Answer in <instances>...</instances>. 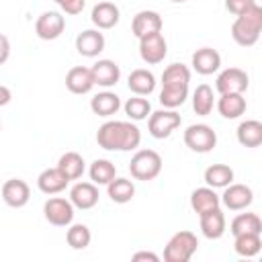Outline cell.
Here are the masks:
<instances>
[{
  "instance_id": "6da1fadb",
  "label": "cell",
  "mask_w": 262,
  "mask_h": 262,
  "mask_svg": "<svg viewBox=\"0 0 262 262\" xmlns=\"http://www.w3.org/2000/svg\"><path fill=\"white\" fill-rule=\"evenodd\" d=\"M96 143L108 151H131L141 143V131L131 121H106L96 131Z\"/></svg>"
},
{
  "instance_id": "7a4b0ae2",
  "label": "cell",
  "mask_w": 262,
  "mask_h": 262,
  "mask_svg": "<svg viewBox=\"0 0 262 262\" xmlns=\"http://www.w3.org/2000/svg\"><path fill=\"white\" fill-rule=\"evenodd\" d=\"M262 31V6L256 2L250 8H246L231 25V37L242 47H252L260 39Z\"/></svg>"
},
{
  "instance_id": "3957f363",
  "label": "cell",
  "mask_w": 262,
  "mask_h": 262,
  "mask_svg": "<svg viewBox=\"0 0 262 262\" xmlns=\"http://www.w3.org/2000/svg\"><path fill=\"white\" fill-rule=\"evenodd\" d=\"M196 248H199V239L192 231L188 229L176 231L164 248V260L166 262H188L192 254L196 252Z\"/></svg>"
},
{
  "instance_id": "277c9868",
  "label": "cell",
  "mask_w": 262,
  "mask_h": 262,
  "mask_svg": "<svg viewBox=\"0 0 262 262\" xmlns=\"http://www.w3.org/2000/svg\"><path fill=\"white\" fill-rule=\"evenodd\" d=\"M129 172L135 180H154L162 172V156L156 149H139L129 162Z\"/></svg>"
},
{
  "instance_id": "5b68a950",
  "label": "cell",
  "mask_w": 262,
  "mask_h": 262,
  "mask_svg": "<svg viewBox=\"0 0 262 262\" xmlns=\"http://www.w3.org/2000/svg\"><path fill=\"white\" fill-rule=\"evenodd\" d=\"M180 115L174 108H162L156 113H149L147 117V131L154 139H166L180 127Z\"/></svg>"
},
{
  "instance_id": "8992f818",
  "label": "cell",
  "mask_w": 262,
  "mask_h": 262,
  "mask_svg": "<svg viewBox=\"0 0 262 262\" xmlns=\"http://www.w3.org/2000/svg\"><path fill=\"white\" fill-rule=\"evenodd\" d=\"M184 143L190 151L196 154H209L215 145H217V133L213 131V127L205 125V123H196L186 127L184 131Z\"/></svg>"
},
{
  "instance_id": "52a82bcc",
  "label": "cell",
  "mask_w": 262,
  "mask_h": 262,
  "mask_svg": "<svg viewBox=\"0 0 262 262\" xmlns=\"http://www.w3.org/2000/svg\"><path fill=\"white\" fill-rule=\"evenodd\" d=\"M45 219L55 227H68L74 221V205L70 199L63 196H51L43 205Z\"/></svg>"
},
{
  "instance_id": "ba28073f",
  "label": "cell",
  "mask_w": 262,
  "mask_h": 262,
  "mask_svg": "<svg viewBox=\"0 0 262 262\" xmlns=\"http://www.w3.org/2000/svg\"><path fill=\"white\" fill-rule=\"evenodd\" d=\"M139 55L149 66H156V63L164 61V57L168 55V43H166L162 31L149 33V35L139 39Z\"/></svg>"
},
{
  "instance_id": "9c48e42d",
  "label": "cell",
  "mask_w": 262,
  "mask_h": 262,
  "mask_svg": "<svg viewBox=\"0 0 262 262\" xmlns=\"http://www.w3.org/2000/svg\"><path fill=\"white\" fill-rule=\"evenodd\" d=\"M66 29V18L61 12L57 10H47V12H41L37 23H35V33L39 39L43 41H53L57 39Z\"/></svg>"
},
{
  "instance_id": "30bf717a",
  "label": "cell",
  "mask_w": 262,
  "mask_h": 262,
  "mask_svg": "<svg viewBox=\"0 0 262 262\" xmlns=\"http://www.w3.org/2000/svg\"><path fill=\"white\" fill-rule=\"evenodd\" d=\"M248 86H250V78L239 68H227L215 80V88H217L219 94H227V92L244 94L248 90Z\"/></svg>"
},
{
  "instance_id": "8fae6325",
  "label": "cell",
  "mask_w": 262,
  "mask_h": 262,
  "mask_svg": "<svg viewBox=\"0 0 262 262\" xmlns=\"http://www.w3.org/2000/svg\"><path fill=\"white\" fill-rule=\"evenodd\" d=\"M0 194H2V201H4L8 207L20 209V207H25V205L29 203V199H31V188H29V184H27L25 180H20V178H10V180H6V182L2 184Z\"/></svg>"
},
{
  "instance_id": "7c38bea8",
  "label": "cell",
  "mask_w": 262,
  "mask_h": 262,
  "mask_svg": "<svg viewBox=\"0 0 262 262\" xmlns=\"http://www.w3.org/2000/svg\"><path fill=\"white\" fill-rule=\"evenodd\" d=\"M219 199H221V203H223L229 211H242V209H246V207L252 205L254 192H252V188L246 186V184H233V182H231V184L225 186V190H223V194H221Z\"/></svg>"
},
{
  "instance_id": "4fadbf2b",
  "label": "cell",
  "mask_w": 262,
  "mask_h": 262,
  "mask_svg": "<svg viewBox=\"0 0 262 262\" xmlns=\"http://www.w3.org/2000/svg\"><path fill=\"white\" fill-rule=\"evenodd\" d=\"M162 27H164V20H162L160 12H156V10H139L131 20V31L137 39H141L149 33H158V31H162Z\"/></svg>"
},
{
  "instance_id": "5bb4252c",
  "label": "cell",
  "mask_w": 262,
  "mask_h": 262,
  "mask_svg": "<svg viewBox=\"0 0 262 262\" xmlns=\"http://www.w3.org/2000/svg\"><path fill=\"white\" fill-rule=\"evenodd\" d=\"M106 41L100 29H86L76 37V49L84 57H96L104 49Z\"/></svg>"
},
{
  "instance_id": "9a60e30c",
  "label": "cell",
  "mask_w": 262,
  "mask_h": 262,
  "mask_svg": "<svg viewBox=\"0 0 262 262\" xmlns=\"http://www.w3.org/2000/svg\"><path fill=\"white\" fill-rule=\"evenodd\" d=\"M221 68V55L213 47H201L192 53V70L201 76H211Z\"/></svg>"
},
{
  "instance_id": "2e32d148",
  "label": "cell",
  "mask_w": 262,
  "mask_h": 262,
  "mask_svg": "<svg viewBox=\"0 0 262 262\" xmlns=\"http://www.w3.org/2000/svg\"><path fill=\"white\" fill-rule=\"evenodd\" d=\"M90 72H92L94 86H102V88L115 86L119 82V78H121V70L113 59H98L90 68Z\"/></svg>"
},
{
  "instance_id": "e0dca14e",
  "label": "cell",
  "mask_w": 262,
  "mask_h": 262,
  "mask_svg": "<svg viewBox=\"0 0 262 262\" xmlns=\"http://www.w3.org/2000/svg\"><path fill=\"white\" fill-rule=\"evenodd\" d=\"M98 188L94 182H76L70 190V201L76 209H92L98 203Z\"/></svg>"
},
{
  "instance_id": "ac0fdd59",
  "label": "cell",
  "mask_w": 262,
  "mask_h": 262,
  "mask_svg": "<svg viewBox=\"0 0 262 262\" xmlns=\"http://www.w3.org/2000/svg\"><path fill=\"white\" fill-rule=\"evenodd\" d=\"M94 27H98L100 31H106V29H113L119 25V18H121V12H119V6L113 4V2H98L94 8H92V14H90Z\"/></svg>"
},
{
  "instance_id": "d6986e66",
  "label": "cell",
  "mask_w": 262,
  "mask_h": 262,
  "mask_svg": "<svg viewBox=\"0 0 262 262\" xmlns=\"http://www.w3.org/2000/svg\"><path fill=\"white\" fill-rule=\"evenodd\" d=\"M66 88L72 94H88L94 88V80H92L90 68H84V66L72 68L66 74Z\"/></svg>"
},
{
  "instance_id": "ffe728a7",
  "label": "cell",
  "mask_w": 262,
  "mask_h": 262,
  "mask_svg": "<svg viewBox=\"0 0 262 262\" xmlns=\"http://www.w3.org/2000/svg\"><path fill=\"white\" fill-rule=\"evenodd\" d=\"M199 219H201V231H203V235L207 239H219L225 233L227 223H225V215H223V211L219 207L199 215Z\"/></svg>"
},
{
  "instance_id": "44dd1931",
  "label": "cell",
  "mask_w": 262,
  "mask_h": 262,
  "mask_svg": "<svg viewBox=\"0 0 262 262\" xmlns=\"http://www.w3.org/2000/svg\"><path fill=\"white\" fill-rule=\"evenodd\" d=\"M70 184V180L61 174V170L55 168H45L39 176H37V186L41 192L45 194H57L61 190H66V186Z\"/></svg>"
},
{
  "instance_id": "7402d4cb",
  "label": "cell",
  "mask_w": 262,
  "mask_h": 262,
  "mask_svg": "<svg viewBox=\"0 0 262 262\" xmlns=\"http://www.w3.org/2000/svg\"><path fill=\"white\" fill-rule=\"evenodd\" d=\"M246 108H248V102H246L244 94H237V92L221 94L217 100V111L223 119H237L246 113Z\"/></svg>"
},
{
  "instance_id": "603a6c76",
  "label": "cell",
  "mask_w": 262,
  "mask_h": 262,
  "mask_svg": "<svg viewBox=\"0 0 262 262\" xmlns=\"http://www.w3.org/2000/svg\"><path fill=\"white\" fill-rule=\"evenodd\" d=\"M127 86L137 96H149L156 90V76L145 68H137V70H133L129 74Z\"/></svg>"
},
{
  "instance_id": "cb8c5ba5",
  "label": "cell",
  "mask_w": 262,
  "mask_h": 262,
  "mask_svg": "<svg viewBox=\"0 0 262 262\" xmlns=\"http://www.w3.org/2000/svg\"><path fill=\"white\" fill-rule=\"evenodd\" d=\"M219 205H221V199L215 192V188H211V186L194 188L192 194H190V207L196 215H203V213H207V211H211Z\"/></svg>"
},
{
  "instance_id": "d4e9b609",
  "label": "cell",
  "mask_w": 262,
  "mask_h": 262,
  "mask_svg": "<svg viewBox=\"0 0 262 262\" xmlns=\"http://www.w3.org/2000/svg\"><path fill=\"white\" fill-rule=\"evenodd\" d=\"M90 108H92V113L98 115V117H111V115H115V113L121 108V98H119L115 92L104 90V92H98V94L92 96Z\"/></svg>"
},
{
  "instance_id": "484cf974",
  "label": "cell",
  "mask_w": 262,
  "mask_h": 262,
  "mask_svg": "<svg viewBox=\"0 0 262 262\" xmlns=\"http://www.w3.org/2000/svg\"><path fill=\"white\" fill-rule=\"evenodd\" d=\"M237 141L244 147H258L262 143V123L256 119H246L237 125Z\"/></svg>"
},
{
  "instance_id": "4316f807",
  "label": "cell",
  "mask_w": 262,
  "mask_h": 262,
  "mask_svg": "<svg viewBox=\"0 0 262 262\" xmlns=\"http://www.w3.org/2000/svg\"><path fill=\"white\" fill-rule=\"evenodd\" d=\"M57 168L61 170V174L68 178V180H78L82 178L86 166H84V158L78 154V151H66L59 162H57Z\"/></svg>"
},
{
  "instance_id": "83f0119b",
  "label": "cell",
  "mask_w": 262,
  "mask_h": 262,
  "mask_svg": "<svg viewBox=\"0 0 262 262\" xmlns=\"http://www.w3.org/2000/svg\"><path fill=\"white\" fill-rule=\"evenodd\" d=\"M106 192L111 196L113 203H119V205H125L129 203L133 196H135V184L129 180V178H113L108 184H106Z\"/></svg>"
},
{
  "instance_id": "f1b7e54d",
  "label": "cell",
  "mask_w": 262,
  "mask_h": 262,
  "mask_svg": "<svg viewBox=\"0 0 262 262\" xmlns=\"http://www.w3.org/2000/svg\"><path fill=\"white\" fill-rule=\"evenodd\" d=\"M229 231L233 233V237L242 233H262V219L256 213H239L231 219Z\"/></svg>"
},
{
  "instance_id": "f546056e",
  "label": "cell",
  "mask_w": 262,
  "mask_h": 262,
  "mask_svg": "<svg viewBox=\"0 0 262 262\" xmlns=\"http://www.w3.org/2000/svg\"><path fill=\"white\" fill-rule=\"evenodd\" d=\"M213 106H215L213 88L209 84H199L192 92V111L201 117H207V115H211Z\"/></svg>"
},
{
  "instance_id": "4dcf8cb0",
  "label": "cell",
  "mask_w": 262,
  "mask_h": 262,
  "mask_svg": "<svg viewBox=\"0 0 262 262\" xmlns=\"http://www.w3.org/2000/svg\"><path fill=\"white\" fill-rule=\"evenodd\" d=\"M205 182L211 188H225L233 182V170L227 164H211L205 170Z\"/></svg>"
},
{
  "instance_id": "1f68e13d",
  "label": "cell",
  "mask_w": 262,
  "mask_h": 262,
  "mask_svg": "<svg viewBox=\"0 0 262 262\" xmlns=\"http://www.w3.org/2000/svg\"><path fill=\"white\" fill-rule=\"evenodd\" d=\"M233 250H235V254L242 256V258H254V256L262 250L260 233H242V235H235Z\"/></svg>"
},
{
  "instance_id": "d6a6232c",
  "label": "cell",
  "mask_w": 262,
  "mask_h": 262,
  "mask_svg": "<svg viewBox=\"0 0 262 262\" xmlns=\"http://www.w3.org/2000/svg\"><path fill=\"white\" fill-rule=\"evenodd\" d=\"M190 70L184 63H170L162 72V86H188Z\"/></svg>"
},
{
  "instance_id": "836d02e7",
  "label": "cell",
  "mask_w": 262,
  "mask_h": 262,
  "mask_svg": "<svg viewBox=\"0 0 262 262\" xmlns=\"http://www.w3.org/2000/svg\"><path fill=\"white\" fill-rule=\"evenodd\" d=\"M88 174H90V180L94 184H108L117 176V168H115V164L111 160L100 158V160H94L92 162Z\"/></svg>"
},
{
  "instance_id": "e575fe53",
  "label": "cell",
  "mask_w": 262,
  "mask_h": 262,
  "mask_svg": "<svg viewBox=\"0 0 262 262\" xmlns=\"http://www.w3.org/2000/svg\"><path fill=\"white\" fill-rule=\"evenodd\" d=\"M90 239H92V233L88 229V225L84 223H70L68 231H66V242L72 250H84L90 246Z\"/></svg>"
},
{
  "instance_id": "d590c367",
  "label": "cell",
  "mask_w": 262,
  "mask_h": 262,
  "mask_svg": "<svg viewBox=\"0 0 262 262\" xmlns=\"http://www.w3.org/2000/svg\"><path fill=\"white\" fill-rule=\"evenodd\" d=\"M188 98V86H162L160 104L164 108H178Z\"/></svg>"
},
{
  "instance_id": "8d00e7d4",
  "label": "cell",
  "mask_w": 262,
  "mask_h": 262,
  "mask_svg": "<svg viewBox=\"0 0 262 262\" xmlns=\"http://www.w3.org/2000/svg\"><path fill=\"white\" fill-rule=\"evenodd\" d=\"M125 113H127V117H129L131 121H143V119L149 117L151 104H149L147 98L135 94L133 98H129V100L125 102Z\"/></svg>"
},
{
  "instance_id": "74e56055",
  "label": "cell",
  "mask_w": 262,
  "mask_h": 262,
  "mask_svg": "<svg viewBox=\"0 0 262 262\" xmlns=\"http://www.w3.org/2000/svg\"><path fill=\"white\" fill-rule=\"evenodd\" d=\"M66 14H80L86 6V0H53Z\"/></svg>"
},
{
  "instance_id": "f35d334b",
  "label": "cell",
  "mask_w": 262,
  "mask_h": 262,
  "mask_svg": "<svg viewBox=\"0 0 262 262\" xmlns=\"http://www.w3.org/2000/svg\"><path fill=\"white\" fill-rule=\"evenodd\" d=\"M252 4H256V0H225V8L235 16L242 14L246 8H250Z\"/></svg>"
},
{
  "instance_id": "ab89813d",
  "label": "cell",
  "mask_w": 262,
  "mask_h": 262,
  "mask_svg": "<svg viewBox=\"0 0 262 262\" xmlns=\"http://www.w3.org/2000/svg\"><path fill=\"white\" fill-rule=\"evenodd\" d=\"M8 57H10V41H8L6 35L0 33V66L6 63Z\"/></svg>"
},
{
  "instance_id": "60d3db41",
  "label": "cell",
  "mask_w": 262,
  "mask_h": 262,
  "mask_svg": "<svg viewBox=\"0 0 262 262\" xmlns=\"http://www.w3.org/2000/svg\"><path fill=\"white\" fill-rule=\"evenodd\" d=\"M133 260H135V262H139V260H151V262H158L160 256L154 254V252H135V254H133Z\"/></svg>"
},
{
  "instance_id": "b9f144b4",
  "label": "cell",
  "mask_w": 262,
  "mask_h": 262,
  "mask_svg": "<svg viewBox=\"0 0 262 262\" xmlns=\"http://www.w3.org/2000/svg\"><path fill=\"white\" fill-rule=\"evenodd\" d=\"M10 98H12V94H10V90H8L6 86H2V84H0V106H4V104H8V102H10Z\"/></svg>"
},
{
  "instance_id": "7bdbcfd3",
  "label": "cell",
  "mask_w": 262,
  "mask_h": 262,
  "mask_svg": "<svg viewBox=\"0 0 262 262\" xmlns=\"http://www.w3.org/2000/svg\"><path fill=\"white\" fill-rule=\"evenodd\" d=\"M170 2H186V0H170Z\"/></svg>"
},
{
  "instance_id": "ee69618b",
  "label": "cell",
  "mask_w": 262,
  "mask_h": 262,
  "mask_svg": "<svg viewBox=\"0 0 262 262\" xmlns=\"http://www.w3.org/2000/svg\"><path fill=\"white\" fill-rule=\"evenodd\" d=\"M0 131H2V123H0Z\"/></svg>"
}]
</instances>
